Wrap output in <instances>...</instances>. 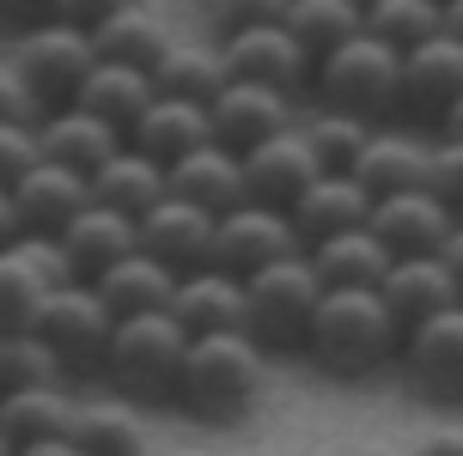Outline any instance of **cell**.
I'll list each match as a JSON object with an SVG mask.
<instances>
[{"mask_svg": "<svg viewBox=\"0 0 463 456\" xmlns=\"http://www.w3.org/2000/svg\"><path fill=\"white\" fill-rule=\"evenodd\" d=\"M366 231L384 244L391 262H402V256H445L458 219H451L427 189H409V195H384V201H372Z\"/></svg>", "mask_w": 463, "mask_h": 456, "instance_id": "cell-15", "label": "cell"}, {"mask_svg": "<svg viewBox=\"0 0 463 456\" xmlns=\"http://www.w3.org/2000/svg\"><path fill=\"white\" fill-rule=\"evenodd\" d=\"M13 456H80V451H73L68 438H43V444H19Z\"/></svg>", "mask_w": 463, "mask_h": 456, "instance_id": "cell-47", "label": "cell"}, {"mask_svg": "<svg viewBox=\"0 0 463 456\" xmlns=\"http://www.w3.org/2000/svg\"><path fill=\"white\" fill-rule=\"evenodd\" d=\"M360 31L396 55H409L415 43L439 37V0H372L360 6Z\"/></svg>", "mask_w": 463, "mask_h": 456, "instance_id": "cell-35", "label": "cell"}, {"mask_svg": "<svg viewBox=\"0 0 463 456\" xmlns=\"http://www.w3.org/2000/svg\"><path fill=\"white\" fill-rule=\"evenodd\" d=\"M213 128H208V110L202 104H184V98H153L140 122L122 135V146H135L140 159H153L159 171H171L177 159H189L195 146H208Z\"/></svg>", "mask_w": 463, "mask_h": 456, "instance_id": "cell-21", "label": "cell"}, {"mask_svg": "<svg viewBox=\"0 0 463 456\" xmlns=\"http://www.w3.org/2000/svg\"><path fill=\"white\" fill-rule=\"evenodd\" d=\"M415 456H463V433H433V438H420Z\"/></svg>", "mask_w": 463, "mask_h": 456, "instance_id": "cell-44", "label": "cell"}, {"mask_svg": "<svg viewBox=\"0 0 463 456\" xmlns=\"http://www.w3.org/2000/svg\"><path fill=\"white\" fill-rule=\"evenodd\" d=\"M19 237V219H13V201H6V189H0V250Z\"/></svg>", "mask_w": 463, "mask_h": 456, "instance_id": "cell-48", "label": "cell"}, {"mask_svg": "<svg viewBox=\"0 0 463 456\" xmlns=\"http://www.w3.org/2000/svg\"><path fill=\"white\" fill-rule=\"evenodd\" d=\"M135 250L153 256V262L171 268V274H195V268L213 262V219L202 207L165 195L159 207H146L135 219Z\"/></svg>", "mask_w": 463, "mask_h": 456, "instance_id": "cell-11", "label": "cell"}, {"mask_svg": "<svg viewBox=\"0 0 463 456\" xmlns=\"http://www.w3.org/2000/svg\"><path fill=\"white\" fill-rule=\"evenodd\" d=\"M280 31H287L311 61H324L329 49H342L347 37H360V6H354V0H287Z\"/></svg>", "mask_w": 463, "mask_h": 456, "instance_id": "cell-34", "label": "cell"}, {"mask_svg": "<svg viewBox=\"0 0 463 456\" xmlns=\"http://www.w3.org/2000/svg\"><path fill=\"white\" fill-rule=\"evenodd\" d=\"M366 213H372V201L360 195V182L354 177H329L324 171L299 201L287 207V226L299 231V250H311V244H324V237H335V231L366 226Z\"/></svg>", "mask_w": 463, "mask_h": 456, "instance_id": "cell-25", "label": "cell"}, {"mask_svg": "<svg viewBox=\"0 0 463 456\" xmlns=\"http://www.w3.org/2000/svg\"><path fill=\"white\" fill-rule=\"evenodd\" d=\"M208 128H213V146L250 153L262 140H275L280 128H293V98L269 91V86H250V79H226L208 104Z\"/></svg>", "mask_w": 463, "mask_h": 456, "instance_id": "cell-10", "label": "cell"}, {"mask_svg": "<svg viewBox=\"0 0 463 456\" xmlns=\"http://www.w3.org/2000/svg\"><path fill=\"white\" fill-rule=\"evenodd\" d=\"M439 31L451 37V43H463V0H445L439 6Z\"/></svg>", "mask_w": 463, "mask_h": 456, "instance_id": "cell-46", "label": "cell"}, {"mask_svg": "<svg viewBox=\"0 0 463 456\" xmlns=\"http://www.w3.org/2000/svg\"><path fill=\"white\" fill-rule=\"evenodd\" d=\"M347 456H396V451H384V444H366V451H347Z\"/></svg>", "mask_w": 463, "mask_h": 456, "instance_id": "cell-50", "label": "cell"}, {"mask_svg": "<svg viewBox=\"0 0 463 456\" xmlns=\"http://www.w3.org/2000/svg\"><path fill=\"white\" fill-rule=\"evenodd\" d=\"M396 49H384L378 37H347L342 49H329L324 61H311V79H317V98L324 110H342V116H391L396 110Z\"/></svg>", "mask_w": 463, "mask_h": 456, "instance_id": "cell-5", "label": "cell"}, {"mask_svg": "<svg viewBox=\"0 0 463 456\" xmlns=\"http://www.w3.org/2000/svg\"><path fill=\"white\" fill-rule=\"evenodd\" d=\"M110 329L116 317L98 304L92 286H55V293L37 304V317H31V335L55 353V365H61V377H92V371H104V347H110Z\"/></svg>", "mask_w": 463, "mask_h": 456, "instance_id": "cell-6", "label": "cell"}, {"mask_svg": "<svg viewBox=\"0 0 463 456\" xmlns=\"http://www.w3.org/2000/svg\"><path fill=\"white\" fill-rule=\"evenodd\" d=\"M299 140L311 146L317 171H329V177H347V171H354V159H360V146L372 140V128L360 122V116L324 110L317 122H305V128H299Z\"/></svg>", "mask_w": 463, "mask_h": 456, "instance_id": "cell-36", "label": "cell"}, {"mask_svg": "<svg viewBox=\"0 0 463 456\" xmlns=\"http://www.w3.org/2000/svg\"><path fill=\"white\" fill-rule=\"evenodd\" d=\"M347 177L360 182L366 201H384V195H409V189H427V146L409 135H372L360 146V159Z\"/></svg>", "mask_w": 463, "mask_h": 456, "instance_id": "cell-28", "label": "cell"}, {"mask_svg": "<svg viewBox=\"0 0 463 456\" xmlns=\"http://www.w3.org/2000/svg\"><path fill=\"white\" fill-rule=\"evenodd\" d=\"M31 384H61V365L49 353L31 329L19 335H0V396H13V389H31Z\"/></svg>", "mask_w": 463, "mask_h": 456, "instance_id": "cell-37", "label": "cell"}, {"mask_svg": "<svg viewBox=\"0 0 463 456\" xmlns=\"http://www.w3.org/2000/svg\"><path fill=\"white\" fill-rule=\"evenodd\" d=\"M184 353H189V335L165 311H153V317H122L110 329V347H104V377L116 389H128V396L165 402V396H177Z\"/></svg>", "mask_w": 463, "mask_h": 456, "instance_id": "cell-4", "label": "cell"}, {"mask_svg": "<svg viewBox=\"0 0 463 456\" xmlns=\"http://www.w3.org/2000/svg\"><path fill=\"white\" fill-rule=\"evenodd\" d=\"M55 250L68 262V274L86 286L98 280L104 268H116L122 256H135V219H122V213H104V207H80L68 226L55 231Z\"/></svg>", "mask_w": 463, "mask_h": 456, "instance_id": "cell-20", "label": "cell"}, {"mask_svg": "<svg viewBox=\"0 0 463 456\" xmlns=\"http://www.w3.org/2000/svg\"><path fill=\"white\" fill-rule=\"evenodd\" d=\"M220 68L226 79H250V86H269V91H293L311 79V55H305L280 24H256V31H238V37H220Z\"/></svg>", "mask_w": 463, "mask_h": 456, "instance_id": "cell-12", "label": "cell"}, {"mask_svg": "<svg viewBox=\"0 0 463 456\" xmlns=\"http://www.w3.org/2000/svg\"><path fill=\"white\" fill-rule=\"evenodd\" d=\"M146 104H153V79L135 73V68H110V61H92L86 86H80V98H73V110L98 116V122L116 128V135H128Z\"/></svg>", "mask_w": 463, "mask_h": 456, "instance_id": "cell-30", "label": "cell"}, {"mask_svg": "<svg viewBox=\"0 0 463 456\" xmlns=\"http://www.w3.org/2000/svg\"><path fill=\"white\" fill-rule=\"evenodd\" d=\"M165 195L202 207L208 219L232 213V207L244 201V171H238V153L213 146V140H208V146H195L189 159H177L171 171H165Z\"/></svg>", "mask_w": 463, "mask_h": 456, "instance_id": "cell-22", "label": "cell"}, {"mask_svg": "<svg viewBox=\"0 0 463 456\" xmlns=\"http://www.w3.org/2000/svg\"><path fill=\"white\" fill-rule=\"evenodd\" d=\"M458 98H463V43H451L445 31L396 61V110L439 122Z\"/></svg>", "mask_w": 463, "mask_h": 456, "instance_id": "cell-16", "label": "cell"}, {"mask_svg": "<svg viewBox=\"0 0 463 456\" xmlns=\"http://www.w3.org/2000/svg\"><path fill=\"white\" fill-rule=\"evenodd\" d=\"M427 195L463 226V140H439L427 146Z\"/></svg>", "mask_w": 463, "mask_h": 456, "instance_id": "cell-38", "label": "cell"}, {"mask_svg": "<svg viewBox=\"0 0 463 456\" xmlns=\"http://www.w3.org/2000/svg\"><path fill=\"white\" fill-rule=\"evenodd\" d=\"M305 353L311 365L335 377V384H360L372 371H384L402 347V329L391 322V311L378 304V293H324L305 329Z\"/></svg>", "mask_w": 463, "mask_h": 456, "instance_id": "cell-1", "label": "cell"}, {"mask_svg": "<svg viewBox=\"0 0 463 456\" xmlns=\"http://www.w3.org/2000/svg\"><path fill=\"white\" fill-rule=\"evenodd\" d=\"M6 201H13L19 237H55L92 195H86V177H73V171H61V164L37 159L13 189H6Z\"/></svg>", "mask_w": 463, "mask_h": 456, "instance_id": "cell-18", "label": "cell"}, {"mask_svg": "<svg viewBox=\"0 0 463 456\" xmlns=\"http://www.w3.org/2000/svg\"><path fill=\"white\" fill-rule=\"evenodd\" d=\"M86 195H92V207H104V213L140 219L146 207L165 201V171H159L153 159H140L135 146H116L110 159H104L92 177H86Z\"/></svg>", "mask_w": 463, "mask_h": 456, "instance_id": "cell-26", "label": "cell"}, {"mask_svg": "<svg viewBox=\"0 0 463 456\" xmlns=\"http://www.w3.org/2000/svg\"><path fill=\"white\" fill-rule=\"evenodd\" d=\"M55 286H73L55 237H13V244L0 250V335L31 329L37 304H43Z\"/></svg>", "mask_w": 463, "mask_h": 456, "instance_id": "cell-9", "label": "cell"}, {"mask_svg": "<svg viewBox=\"0 0 463 456\" xmlns=\"http://www.w3.org/2000/svg\"><path fill=\"white\" fill-rule=\"evenodd\" d=\"M396 353H402V371L415 377V389L439 396V402H463V304L402 329Z\"/></svg>", "mask_w": 463, "mask_h": 456, "instance_id": "cell-14", "label": "cell"}, {"mask_svg": "<svg viewBox=\"0 0 463 456\" xmlns=\"http://www.w3.org/2000/svg\"><path fill=\"white\" fill-rule=\"evenodd\" d=\"M86 286H92L98 304L122 322V317H153V311H165V304H171V286H177V274L135 250V256H122L116 268H104L98 280H86Z\"/></svg>", "mask_w": 463, "mask_h": 456, "instance_id": "cell-29", "label": "cell"}, {"mask_svg": "<svg viewBox=\"0 0 463 456\" xmlns=\"http://www.w3.org/2000/svg\"><path fill=\"white\" fill-rule=\"evenodd\" d=\"M378 304L391 311L396 329H415V322L451 311L458 304V286H451L445 256H402V262H391L384 280H378Z\"/></svg>", "mask_w": 463, "mask_h": 456, "instance_id": "cell-19", "label": "cell"}, {"mask_svg": "<svg viewBox=\"0 0 463 456\" xmlns=\"http://www.w3.org/2000/svg\"><path fill=\"white\" fill-rule=\"evenodd\" d=\"M287 0H208V24L213 37H238V31H256V24H280Z\"/></svg>", "mask_w": 463, "mask_h": 456, "instance_id": "cell-39", "label": "cell"}, {"mask_svg": "<svg viewBox=\"0 0 463 456\" xmlns=\"http://www.w3.org/2000/svg\"><path fill=\"white\" fill-rule=\"evenodd\" d=\"M269 377V353L250 335H202L189 341L184 371H177V402H184L202 426H232L256 408Z\"/></svg>", "mask_w": 463, "mask_h": 456, "instance_id": "cell-2", "label": "cell"}, {"mask_svg": "<svg viewBox=\"0 0 463 456\" xmlns=\"http://www.w3.org/2000/svg\"><path fill=\"white\" fill-rule=\"evenodd\" d=\"M68 444L80 456H146V426L128 402H73Z\"/></svg>", "mask_w": 463, "mask_h": 456, "instance_id": "cell-32", "label": "cell"}, {"mask_svg": "<svg viewBox=\"0 0 463 456\" xmlns=\"http://www.w3.org/2000/svg\"><path fill=\"white\" fill-rule=\"evenodd\" d=\"M73 420V396L61 384H31L0 396V438L19 451V444H43V438H68Z\"/></svg>", "mask_w": 463, "mask_h": 456, "instance_id": "cell-31", "label": "cell"}, {"mask_svg": "<svg viewBox=\"0 0 463 456\" xmlns=\"http://www.w3.org/2000/svg\"><path fill=\"white\" fill-rule=\"evenodd\" d=\"M439 6H445V0H439Z\"/></svg>", "mask_w": 463, "mask_h": 456, "instance_id": "cell-53", "label": "cell"}, {"mask_svg": "<svg viewBox=\"0 0 463 456\" xmlns=\"http://www.w3.org/2000/svg\"><path fill=\"white\" fill-rule=\"evenodd\" d=\"M6 68L19 73V86L31 91L37 116H55V110H73V98L86 86L92 43H86L80 31H68V24H37V31L19 37V55H13Z\"/></svg>", "mask_w": 463, "mask_h": 456, "instance_id": "cell-7", "label": "cell"}, {"mask_svg": "<svg viewBox=\"0 0 463 456\" xmlns=\"http://www.w3.org/2000/svg\"><path fill=\"white\" fill-rule=\"evenodd\" d=\"M92 43V61H110V68H135V73H153V61H159L165 49H171V24L146 6V0H135V6H122L116 19H104L86 37Z\"/></svg>", "mask_w": 463, "mask_h": 456, "instance_id": "cell-27", "label": "cell"}, {"mask_svg": "<svg viewBox=\"0 0 463 456\" xmlns=\"http://www.w3.org/2000/svg\"><path fill=\"white\" fill-rule=\"evenodd\" d=\"M153 98H184V104H202L208 110L213 91L226 86V68H220V55H213L208 43H171L153 61Z\"/></svg>", "mask_w": 463, "mask_h": 456, "instance_id": "cell-33", "label": "cell"}, {"mask_svg": "<svg viewBox=\"0 0 463 456\" xmlns=\"http://www.w3.org/2000/svg\"><path fill=\"white\" fill-rule=\"evenodd\" d=\"M116 146H122V135H116V128H104V122H98V116H86V110L37 116V159H43V164H61V171H73V177H92V171L110 159Z\"/></svg>", "mask_w": 463, "mask_h": 456, "instance_id": "cell-23", "label": "cell"}, {"mask_svg": "<svg viewBox=\"0 0 463 456\" xmlns=\"http://www.w3.org/2000/svg\"><path fill=\"white\" fill-rule=\"evenodd\" d=\"M0 122H24V128H37V104H31V91L19 86V73L0 68Z\"/></svg>", "mask_w": 463, "mask_h": 456, "instance_id": "cell-42", "label": "cell"}, {"mask_svg": "<svg viewBox=\"0 0 463 456\" xmlns=\"http://www.w3.org/2000/svg\"><path fill=\"white\" fill-rule=\"evenodd\" d=\"M354 6H372V0H354Z\"/></svg>", "mask_w": 463, "mask_h": 456, "instance_id": "cell-52", "label": "cell"}, {"mask_svg": "<svg viewBox=\"0 0 463 456\" xmlns=\"http://www.w3.org/2000/svg\"><path fill=\"white\" fill-rule=\"evenodd\" d=\"M37 164V128L24 122H0V189H13Z\"/></svg>", "mask_w": 463, "mask_h": 456, "instance_id": "cell-40", "label": "cell"}, {"mask_svg": "<svg viewBox=\"0 0 463 456\" xmlns=\"http://www.w3.org/2000/svg\"><path fill=\"white\" fill-rule=\"evenodd\" d=\"M439 128H445V140H463V98L451 104V110L439 116Z\"/></svg>", "mask_w": 463, "mask_h": 456, "instance_id": "cell-49", "label": "cell"}, {"mask_svg": "<svg viewBox=\"0 0 463 456\" xmlns=\"http://www.w3.org/2000/svg\"><path fill=\"white\" fill-rule=\"evenodd\" d=\"M238 171H244V201L275 207V213H287L311 182L324 177L317 159H311V146L299 140V128H280L275 140H262V146H250V153H238Z\"/></svg>", "mask_w": 463, "mask_h": 456, "instance_id": "cell-13", "label": "cell"}, {"mask_svg": "<svg viewBox=\"0 0 463 456\" xmlns=\"http://www.w3.org/2000/svg\"><path fill=\"white\" fill-rule=\"evenodd\" d=\"M49 13H55V0H0V24L37 31V24H49Z\"/></svg>", "mask_w": 463, "mask_h": 456, "instance_id": "cell-43", "label": "cell"}, {"mask_svg": "<svg viewBox=\"0 0 463 456\" xmlns=\"http://www.w3.org/2000/svg\"><path fill=\"white\" fill-rule=\"evenodd\" d=\"M280 256H299V231L287 226V213L275 207H256V201H238L232 213L213 219V262L208 268L244 280V274L269 268Z\"/></svg>", "mask_w": 463, "mask_h": 456, "instance_id": "cell-8", "label": "cell"}, {"mask_svg": "<svg viewBox=\"0 0 463 456\" xmlns=\"http://www.w3.org/2000/svg\"><path fill=\"white\" fill-rule=\"evenodd\" d=\"M445 268H451V286H458V304H463V226L451 231V244H445Z\"/></svg>", "mask_w": 463, "mask_h": 456, "instance_id": "cell-45", "label": "cell"}, {"mask_svg": "<svg viewBox=\"0 0 463 456\" xmlns=\"http://www.w3.org/2000/svg\"><path fill=\"white\" fill-rule=\"evenodd\" d=\"M0 456H13V444H6V438H0Z\"/></svg>", "mask_w": 463, "mask_h": 456, "instance_id": "cell-51", "label": "cell"}, {"mask_svg": "<svg viewBox=\"0 0 463 456\" xmlns=\"http://www.w3.org/2000/svg\"><path fill=\"white\" fill-rule=\"evenodd\" d=\"M305 262H311V274L324 280V293H378V280H384V268H391L384 244H378L366 226L335 231V237H324V244H311Z\"/></svg>", "mask_w": 463, "mask_h": 456, "instance_id": "cell-24", "label": "cell"}, {"mask_svg": "<svg viewBox=\"0 0 463 456\" xmlns=\"http://www.w3.org/2000/svg\"><path fill=\"white\" fill-rule=\"evenodd\" d=\"M165 317L177 322L189 341H202V335H244V280H232L220 268L177 274Z\"/></svg>", "mask_w": 463, "mask_h": 456, "instance_id": "cell-17", "label": "cell"}, {"mask_svg": "<svg viewBox=\"0 0 463 456\" xmlns=\"http://www.w3.org/2000/svg\"><path fill=\"white\" fill-rule=\"evenodd\" d=\"M122 6H135V0H55V13H49V24H68V31H80V37H92L104 19H116Z\"/></svg>", "mask_w": 463, "mask_h": 456, "instance_id": "cell-41", "label": "cell"}, {"mask_svg": "<svg viewBox=\"0 0 463 456\" xmlns=\"http://www.w3.org/2000/svg\"><path fill=\"white\" fill-rule=\"evenodd\" d=\"M317 298H324V280L311 274L305 250L244 274V335H250L262 353H269V347H299L305 329H311Z\"/></svg>", "mask_w": 463, "mask_h": 456, "instance_id": "cell-3", "label": "cell"}]
</instances>
